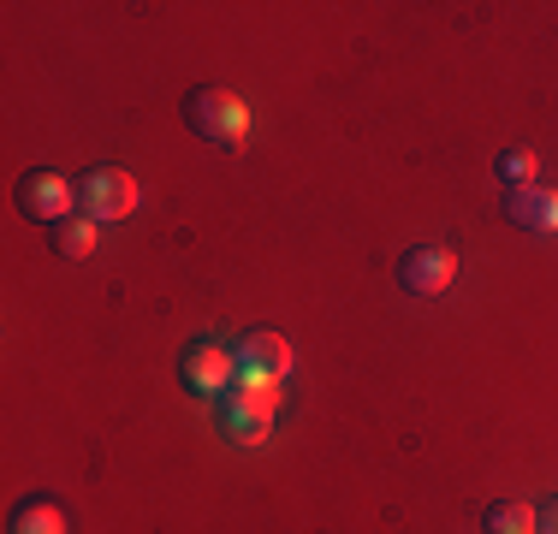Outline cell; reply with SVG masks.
<instances>
[{
	"label": "cell",
	"mask_w": 558,
	"mask_h": 534,
	"mask_svg": "<svg viewBox=\"0 0 558 534\" xmlns=\"http://www.w3.org/2000/svg\"><path fill=\"white\" fill-rule=\"evenodd\" d=\"M184 125H191L203 143H215V149H244L250 107H244L238 89H226V84H196L191 96H184Z\"/></svg>",
	"instance_id": "cell-1"
},
{
	"label": "cell",
	"mask_w": 558,
	"mask_h": 534,
	"mask_svg": "<svg viewBox=\"0 0 558 534\" xmlns=\"http://www.w3.org/2000/svg\"><path fill=\"white\" fill-rule=\"evenodd\" d=\"M274 416H279V386L232 380L220 392V427H226V439H238V446H262V439L274 434Z\"/></svg>",
	"instance_id": "cell-2"
},
{
	"label": "cell",
	"mask_w": 558,
	"mask_h": 534,
	"mask_svg": "<svg viewBox=\"0 0 558 534\" xmlns=\"http://www.w3.org/2000/svg\"><path fill=\"white\" fill-rule=\"evenodd\" d=\"M137 203H143V184L125 167H89L84 184H77V214H89L96 226L137 214Z\"/></svg>",
	"instance_id": "cell-3"
},
{
	"label": "cell",
	"mask_w": 558,
	"mask_h": 534,
	"mask_svg": "<svg viewBox=\"0 0 558 534\" xmlns=\"http://www.w3.org/2000/svg\"><path fill=\"white\" fill-rule=\"evenodd\" d=\"M232 363H238V380H250V386H279V380L291 374V344H286V332L256 327V332H244V339H238Z\"/></svg>",
	"instance_id": "cell-4"
},
{
	"label": "cell",
	"mask_w": 558,
	"mask_h": 534,
	"mask_svg": "<svg viewBox=\"0 0 558 534\" xmlns=\"http://www.w3.org/2000/svg\"><path fill=\"white\" fill-rule=\"evenodd\" d=\"M77 184L72 179H60L54 167H31L19 179V214L24 220H43V226H60L65 214H77Z\"/></svg>",
	"instance_id": "cell-5"
},
{
	"label": "cell",
	"mask_w": 558,
	"mask_h": 534,
	"mask_svg": "<svg viewBox=\"0 0 558 534\" xmlns=\"http://www.w3.org/2000/svg\"><path fill=\"white\" fill-rule=\"evenodd\" d=\"M451 279H458V250H446V244H410L398 256V286L410 298H440Z\"/></svg>",
	"instance_id": "cell-6"
},
{
	"label": "cell",
	"mask_w": 558,
	"mask_h": 534,
	"mask_svg": "<svg viewBox=\"0 0 558 534\" xmlns=\"http://www.w3.org/2000/svg\"><path fill=\"white\" fill-rule=\"evenodd\" d=\"M179 380L191 386V392H203V398H220L226 386L238 380V363H232V351L215 339H196L191 351L179 356Z\"/></svg>",
	"instance_id": "cell-7"
},
{
	"label": "cell",
	"mask_w": 558,
	"mask_h": 534,
	"mask_svg": "<svg viewBox=\"0 0 558 534\" xmlns=\"http://www.w3.org/2000/svg\"><path fill=\"white\" fill-rule=\"evenodd\" d=\"M505 220L529 238H553L558 232V191L529 184V191H505Z\"/></svg>",
	"instance_id": "cell-8"
},
{
	"label": "cell",
	"mask_w": 558,
	"mask_h": 534,
	"mask_svg": "<svg viewBox=\"0 0 558 534\" xmlns=\"http://www.w3.org/2000/svg\"><path fill=\"white\" fill-rule=\"evenodd\" d=\"M7 534H65L60 499H48V493H31V499H19V505H12Z\"/></svg>",
	"instance_id": "cell-9"
},
{
	"label": "cell",
	"mask_w": 558,
	"mask_h": 534,
	"mask_svg": "<svg viewBox=\"0 0 558 534\" xmlns=\"http://www.w3.org/2000/svg\"><path fill=\"white\" fill-rule=\"evenodd\" d=\"M48 244H54L65 262H89L96 256V220H89V214H65L60 226H48Z\"/></svg>",
	"instance_id": "cell-10"
},
{
	"label": "cell",
	"mask_w": 558,
	"mask_h": 534,
	"mask_svg": "<svg viewBox=\"0 0 558 534\" xmlns=\"http://www.w3.org/2000/svg\"><path fill=\"white\" fill-rule=\"evenodd\" d=\"M482 529L487 534H541V511L523 505V499H494L487 517H482Z\"/></svg>",
	"instance_id": "cell-11"
},
{
	"label": "cell",
	"mask_w": 558,
	"mask_h": 534,
	"mask_svg": "<svg viewBox=\"0 0 558 534\" xmlns=\"http://www.w3.org/2000/svg\"><path fill=\"white\" fill-rule=\"evenodd\" d=\"M494 172H499L505 191H529V184H535V172H541V160H535V149H505L494 160Z\"/></svg>",
	"instance_id": "cell-12"
},
{
	"label": "cell",
	"mask_w": 558,
	"mask_h": 534,
	"mask_svg": "<svg viewBox=\"0 0 558 534\" xmlns=\"http://www.w3.org/2000/svg\"><path fill=\"white\" fill-rule=\"evenodd\" d=\"M541 534H558V499L541 505Z\"/></svg>",
	"instance_id": "cell-13"
}]
</instances>
